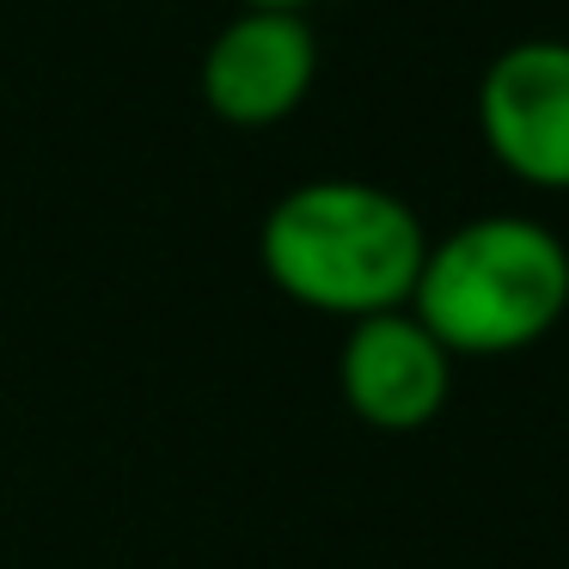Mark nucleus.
I'll return each mask as SVG.
<instances>
[{"label": "nucleus", "mask_w": 569, "mask_h": 569, "mask_svg": "<svg viewBox=\"0 0 569 569\" xmlns=\"http://www.w3.org/2000/svg\"><path fill=\"white\" fill-rule=\"evenodd\" d=\"M422 251V214L368 178H307L258 227V263L276 295L343 325L410 307Z\"/></svg>", "instance_id": "f257e3e1"}, {"label": "nucleus", "mask_w": 569, "mask_h": 569, "mask_svg": "<svg viewBox=\"0 0 569 569\" xmlns=\"http://www.w3.org/2000/svg\"><path fill=\"white\" fill-rule=\"evenodd\" d=\"M410 312L453 361L520 356L569 312V246L532 214H471L429 239Z\"/></svg>", "instance_id": "f03ea898"}, {"label": "nucleus", "mask_w": 569, "mask_h": 569, "mask_svg": "<svg viewBox=\"0 0 569 569\" xmlns=\"http://www.w3.org/2000/svg\"><path fill=\"white\" fill-rule=\"evenodd\" d=\"M478 141L527 190L569 197V38H520L478 74Z\"/></svg>", "instance_id": "7ed1b4c3"}, {"label": "nucleus", "mask_w": 569, "mask_h": 569, "mask_svg": "<svg viewBox=\"0 0 569 569\" xmlns=\"http://www.w3.org/2000/svg\"><path fill=\"white\" fill-rule=\"evenodd\" d=\"M319 80V38L307 13H258L239 7L209 38L197 68V92L214 123L227 129H276L307 104Z\"/></svg>", "instance_id": "20e7f679"}, {"label": "nucleus", "mask_w": 569, "mask_h": 569, "mask_svg": "<svg viewBox=\"0 0 569 569\" xmlns=\"http://www.w3.org/2000/svg\"><path fill=\"white\" fill-rule=\"evenodd\" d=\"M337 392L356 422L380 435H417L453 398V356L417 325V312H373L356 319L337 343Z\"/></svg>", "instance_id": "39448f33"}, {"label": "nucleus", "mask_w": 569, "mask_h": 569, "mask_svg": "<svg viewBox=\"0 0 569 569\" xmlns=\"http://www.w3.org/2000/svg\"><path fill=\"white\" fill-rule=\"evenodd\" d=\"M239 7H258V13H312L319 0H239Z\"/></svg>", "instance_id": "423d86ee"}]
</instances>
